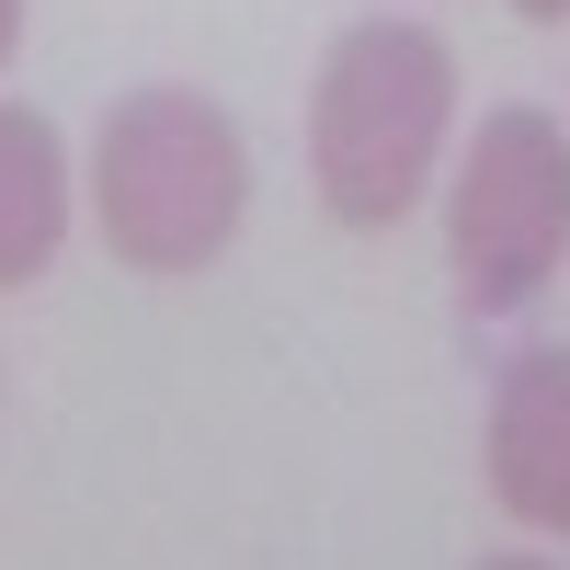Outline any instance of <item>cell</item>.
I'll return each mask as SVG.
<instances>
[{
	"label": "cell",
	"instance_id": "6da1fadb",
	"mask_svg": "<svg viewBox=\"0 0 570 570\" xmlns=\"http://www.w3.org/2000/svg\"><path fill=\"white\" fill-rule=\"evenodd\" d=\"M456 58L434 23H354L308 80V183L343 228H400L445 160Z\"/></svg>",
	"mask_w": 570,
	"mask_h": 570
},
{
	"label": "cell",
	"instance_id": "7a4b0ae2",
	"mask_svg": "<svg viewBox=\"0 0 570 570\" xmlns=\"http://www.w3.org/2000/svg\"><path fill=\"white\" fill-rule=\"evenodd\" d=\"M252 206V149L206 91H126L91 137V217L126 274H195L228 252V228Z\"/></svg>",
	"mask_w": 570,
	"mask_h": 570
},
{
	"label": "cell",
	"instance_id": "3957f363",
	"mask_svg": "<svg viewBox=\"0 0 570 570\" xmlns=\"http://www.w3.org/2000/svg\"><path fill=\"white\" fill-rule=\"evenodd\" d=\"M445 252L468 308L502 320V308H537L548 274L570 252V126L537 104H491L468 160L445 183Z\"/></svg>",
	"mask_w": 570,
	"mask_h": 570
},
{
	"label": "cell",
	"instance_id": "277c9868",
	"mask_svg": "<svg viewBox=\"0 0 570 570\" xmlns=\"http://www.w3.org/2000/svg\"><path fill=\"white\" fill-rule=\"evenodd\" d=\"M491 491L513 525L570 537V343H537L491 389Z\"/></svg>",
	"mask_w": 570,
	"mask_h": 570
},
{
	"label": "cell",
	"instance_id": "5b68a950",
	"mask_svg": "<svg viewBox=\"0 0 570 570\" xmlns=\"http://www.w3.org/2000/svg\"><path fill=\"white\" fill-rule=\"evenodd\" d=\"M69 240V137L35 104H0V285H35Z\"/></svg>",
	"mask_w": 570,
	"mask_h": 570
},
{
	"label": "cell",
	"instance_id": "8992f818",
	"mask_svg": "<svg viewBox=\"0 0 570 570\" xmlns=\"http://www.w3.org/2000/svg\"><path fill=\"white\" fill-rule=\"evenodd\" d=\"M12 46H23V0H0V58H12Z\"/></svg>",
	"mask_w": 570,
	"mask_h": 570
},
{
	"label": "cell",
	"instance_id": "52a82bcc",
	"mask_svg": "<svg viewBox=\"0 0 570 570\" xmlns=\"http://www.w3.org/2000/svg\"><path fill=\"white\" fill-rule=\"evenodd\" d=\"M513 12H525V23H570V0H513Z\"/></svg>",
	"mask_w": 570,
	"mask_h": 570
},
{
	"label": "cell",
	"instance_id": "ba28073f",
	"mask_svg": "<svg viewBox=\"0 0 570 570\" xmlns=\"http://www.w3.org/2000/svg\"><path fill=\"white\" fill-rule=\"evenodd\" d=\"M480 570H548V559H480Z\"/></svg>",
	"mask_w": 570,
	"mask_h": 570
}]
</instances>
